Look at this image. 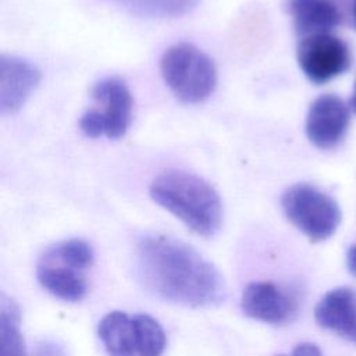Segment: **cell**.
Instances as JSON below:
<instances>
[{
    "instance_id": "obj_13",
    "label": "cell",
    "mask_w": 356,
    "mask_h": 356,
    "mask_svg": "<svg viewBox=\"0 0 356 356\" xmlns=\"http://www.w3.org/2000/svg\"><path fill=\"white\" fill-rule=\"evenodd\" d=\"M97 335L108 356H138L132 317L114 310L99 323Z\"/></svg>"
},
{
    "instance_id": "obj_22",
    "label": "cell",
    "mask_w": 356,
    "mask_h": 356,
    "mask_svg": "<svg viewBox=\"0 0 356 356\" xmlns=\"http://www.w3.org/2000/svg\"><path fill=\"white\" fill-rule=\"evenodd\" d=\"M350 18H352V25L356 28V0L353 1L352 11H350Z\"/></svg>"
},
{
    "instance_id": "obj_21",
    "label": "cell",
    "mask_w": 356,
    "mask_h": 356,
    "mask_svg": "<svg viewBox=\"0 0 356 356\" xmlns=\"http://www.w3.org/2000/svg\"><path fill=\"white\" fill-rule=\"evenodd\" d=\"M349 107L352 108V111L356 114V82H355V88H353V93L349 99Z\"/></svg>"
},
{
    "instance_id": "obj_1",
    "label": "cell",
    "mask_w": 356,
    "mask_h": 356,
    "mask_svg": "<svg viewBox=\"0 0 356 356\" xmlns=\"http://www.w3.org/2000/svg\"><path fill=\"white\" fill-rule=\"evenodd\" d=\"M136 267L152 293L175 305L213 307L227 296L218 268L188 243L167 235L152 234L139 239Z\"/></svg>"
},
{
    "instance_id": "obj_7",
    "label": "cell",
    "mask_w": 356,
    "mask_h": 356,
    "mask_svg": "<svg viewBox=\"0 0 356 356\" xmlns=\"http://www.w3.org/2000/svg\"><path fill=\"white\" fill-rule=\"evenodd\" d=\"M92 97L100 106L99 113L104 128V136L120 139L128 131L132 121V96L128 86L115 76L97 81L90 90Z\"/></svg>"
},
{
    "instance_id": "obj_18",
    "label": "cell",
    "mask_w": 356,
    "mask_h": 356,
    "mask_svg": "<svg viewBox=\"0 0 356 356\" xmlns=\"http://www.w3.org/2000/svg\"><path fill=\"white\" fill-rule=\"evenodd\" d=\"M292 356H323L320 348L310 342H303L295 346Z\"/></svg>"
},
{
    "instance_id": "obj_12",
    "label": "cell",
    "mask_w": 356,
    "mask_h": 356,
    "mask_svg": "<svg viewBox=\"0 0 356 356\" xmlns=\"http://www.w3.org/2000/svg\"><path fill=\"white\" fill-rule=\"evenodd\" d=\"M39 284L53 296L65 302H79L88 292V284L78 270L40 260L36 267Z\"/></svg>"
},
{
    "instance_id": "obj_4",
    "label": "cell",
    "mask_w": 356,
    "mask_h": 356,
    "mask_svg": "<svg viewBox=\"0 0 356 356\" xmlns=\"http://www.w3.org/2000/svg\"><path fill=\"white\" fill-rule=\"evenodd\" d=\"M285 217L312 242L328 239L341 222L337 202L309 184L289 186L281 197Z\"/></svg>"
},
{
    "instance_id": "obj_6",
    "label": "cell",
    "mask_w": 356,
    "mask_h": 356,
    "mask_svg": "<svg viewBox=\"0 0 356 356\" xmlns=\"http://www.w3.org/2000/svg\"><path fill=\"white\" fill-rule=\"evenodd\" d=\"M349 108L337 95L317 97L306 117V135L320 149L335 147L346 135L349 127Z\"/></svg>"
},
{
    "instance_id": "obj_15",
    "label": "cell",
    "mask_w": 356,
    "mask_h": 356,
    "mask_svg": "<svg viewBox=\"0 0 356 356\" xmlns=\"http://www.w3.org/2000/svg\"><path fill=\"white\" fill-rule=\"evenodd\" d=\"M202 0H118L131 14L146 18L181 17L197 7Z\"/></svg>"
},
{
    "instance_id": "obj_11",
    "label": "cell",
    "mask_w": 356,
    "mask_h": 356,
    "mask_svg": "<svg viewBox=\"0 0 356 356\" xmlns=\"http://www.w3.org/2000/svg\"><path fill=\"white\" fill-rule=\"evenodd\" d=\"M317 324L356 343V291L338 286L327 292L314 309Z\"/></svg>"
},
{
    "instance_id": "obj_3",
    "label": "cell",
    "mask_w": 356,
    "mask_h": 356,
    "mask_svg": "<svg viewBox=\"0 0 356 356\" xmlns=\"http://www.w3.org/2000/svg\"><path fill=\"white\" fill-rule=\"evenodd\" d=\"M160 72L175 97L189 104L206 100L217 85L214 61L191 43H178L165 50Z\"/></svg>"
},
{
    "instance_id": "obj_10",
    "label": "cell",
    "mask_w": 356,
    "mask_h": 356,
    "mask_svg": "<svg viewBox=\"0 0 356 356\" xmlns=\"http://www.w3.org/2000/svg\"><path fill=\"white\" fill-rule=\"evenodd\" d=\"M241 307L245 316L267 324L288 323L296 310L293 300L271 282H250L243 288Z\"/></svg>"
},
{
    "instance_id": "obj_9",
    "label": "cell",
    "mask_w": 356,
    "mask_h": 356,
    "mask_svg": "<svg viewBox=\"0 0 356 356\" xmlns=\"http://www.w3.org/2000/svg\"><path fill=\"white\" fill-rule=\"evenodd\" d=\"M355 0H289L288 8L299 35L330 33L343 24Z\"/></svg>"
},
{
    "instance_id": "obj_14",
    "label": "cell",
    "mask_w": 356,
    "mask_h": 356,
    "mask_svg": "<svg viewBox=\"0 0 356 356\" xmlns=\"http://www.w3.org/2000/svg\"><path fill=\"white\" fill-rule=\"evenodd\" d=\"M0 356H26L19 307L4 293L0 296Z\"/></svg>"
},
{
    "instance_id": "obj_16",
    "label": "cell",
    "mask_w": 356,
    "mask_h": 356,
    "mask_svg": "<svg viewBox=\"0 0 356 356\" xmlns=\"http://www.w3.org/2000/svg\"><path fill=\"white\" fill-rule=\"evenodd\" d=\"M42 260L58 263L81 271L93 264L95 253L88 242L82 239H68L47 248Z\"/></svg>"
},
{
    "instance_id": "obj_2",
    "label": "cell",
    "mask_w": 356,
    "mask_h": 356,
    "mask_svg": "<svg viewBox=\"0 0 356 356\" xmlns=\"http://www.w3.org/2000/svg\"><path fill=\"white\" fill-rule=\"evenodd\" d=\"M150 197L195 234L210 238L221 227L222 203L203 178L185 171H165L149 188Z\"/></svg>"
},
{
    "instance_id": "obj_5",
    "label": "cell",
    "mask_w": 356,
    "mask_h": 356,
    "mask_svg": "<svg viewBox=\"0 0 356 356\" xmlns=\"http://www.w3.org/2000/svg\"><path fill=\"white\" fill-rule=\"evenodd\" d=\"M298 63L309 81L321 85L343 74L352 61L342 39L332 33H314L300 40Z\"/></svg>"
},
{
    "instance_id": "obj_20",
    "label": "cell",
    "mask_w": 356,
    "mask_h": 356,
    "mask_svg": "<svg viewBox=\"0 0 356 356\" xmlns=\"http://www.w3.org/2000/svg\"><path fill=\"white\" fill-rule=\"evenodd\" d=\"M346 266H348L349 273L356 277V245H353V246L348 250Z\"/></svg>"
},
{
    "instance_id": "obj_19",
    "label": "cell",
    "mask_w": 356,
    "mask_h": 356,
    "mask_svg": "<svg viewBox=\"0 0 356 356\" xmlns=\"http://www.w3.org/2000/svg\"><path fill=\"white\" fill-rule=\"evenodd\" d=\"M36 356H64L61 349L58 346H56L54 343H42L38 350H36Z\"/></svg>"
},
{
    "instance_id": "obj_17",
    "label": "cell",
    "mask_w": 356,
    "mask_h": 356,
    "mask_svg": "<svg viewBox=\"0 0 356 356\" xmlns=\"http://www.w3.org/2000/svg\"><path fill=\"white\" fill-rule=\"evenodd\" d=\"M138 356H161L167 338L160 323L149 314L132 317Z\"/></svg>"
},
{
    "instance_id": "obj_8",
    "label": "cell",
    "mask_w": 356,
    "mask_h": 356,
    "mask_svg": "<svg viewBox=\"0 0 356 356\" xmlns=\"http://www.w3.org/2000/svg\"><path fill=\"white\" fill-rule=\"evenodd\" d=\"M40 82V71L28 60L1 54L0 57V111L17 113Z\"/></svg>"
}]
</instances>
